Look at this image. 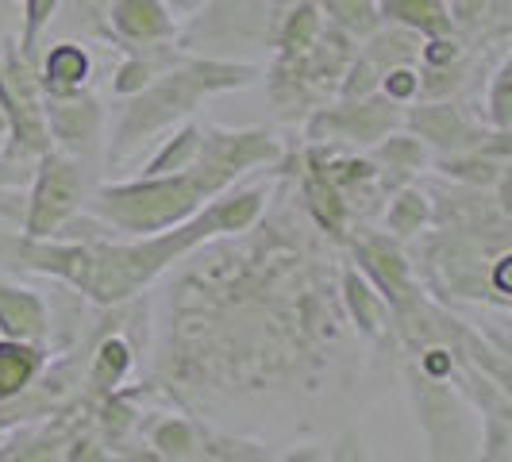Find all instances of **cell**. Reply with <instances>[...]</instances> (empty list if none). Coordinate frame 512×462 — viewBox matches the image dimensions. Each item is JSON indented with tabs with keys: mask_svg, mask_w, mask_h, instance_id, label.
Returning a JSON list of instances; mask_svg holds the SVG:
<instances>
[{
	"mask_svg": "<svg viewBox=\"0 0 512 462\" xmlns=\"http://www.w3.org/2000/svg\"><path fill=\"white\" fill-rule=\"evenodd\" d=\"M228 178H231L228 170L212 162L205 174H193V178L151 181V185H135V189L104 193L101 208L108 212V220H116L120 228L151 231V228L170 224V220H178V216H185L189 208L205 197L208 189H216L220 181H228Z\"/></svg>",
	"mask_w": 512,
	"mask_h": 462,
	"instance_id": "6da1fadb",
	"label": "cell"
},
{
	"mask_svg": "<svg viewBox=\"0 0 512 462\" xmlns=\"http://www.w3.org/2000/svg\"><path fill=\"white\" fill-rule=\"evenodd\" d=\"M77 189H81V181H77V170L70 162H58V158L47 162L43 178H39V193H35V208H31V224L27 228L35 231V235L54 228L77 205Z\"/></svg>",
	"mask_w": 512,
	"mask_h": 462,
	"instance_id": "7a4b0ae2",
	"label": "cell"
},
{
	"mask_svg": "<svg viewBox=\"0 0 512 462\" xmlns=\"http://www.w3.org/2000/svg\"><path fill=\"white\" fill-rule=\"evenodd\" d=\"M116 27L131 39H154L162 31H170V20L162 16V8L154 0H120L116 8Z\"/></svg>",
	"mask_w": 512,
	"mask_h": 462,
	"instance_id": "3957f363",
	"label": "cell"
},
{
	"mask_svg": "<svg viewBox=\"0 0 512 462\" xmlns=\"http://www.w3.org/2000/svg\"><path fill=\"white\" fill-rule=\"evenodd\" d=\"M0 328H8L12 335H39L43 332L39 301L16 289H0Z\"/></svg>",
	"mask_w": 512,
	"mask_h": 462,
	"instance_id": "277c9868",
	"label": "cell"
},
{
	"mask_svg": "<svg viewBox=\"0 0 512 462\" xmlns=\"http://www.w3.org/2000/svg\"><path fill=\"white\" fill-rule=\"evenodd\" d=\"M51 124L58 139H66L70 147H81V143H89V135L97 128V112L89 101H62L51 104Z\"/></svg>",
	"mask_w": 512,
	"mask_h": 462,
	"instance_id": "5b68a950",
	"label": "cell"
},
{
	"mask_svg": "<svg viewBox=\"0 0 512 462\" xmlns=\"http://www.w3.org/2000/svg\"><path fill=\"white\" fill-rule=\"evenodd\" d=\"M385 12L412 27H420V31H443L447 27L439 0H385Z\"/></svg>",
	"mask_w": 512,
	"mask_h": 462,
	"instance_id": "8992f818",
	"label": "cell"
},
{
	"mask_svg": "<svg viewBox=\"0 0 512 462\" xmlns=\"http://www.w3.org/2000/svg\"><path fill=\"white\" fill-rule=\"evenodd\" d=\"M35 351H24V347H0V397L16 393L20 385L31 378L35 370Z\"/></svg>",
	"mask_w": 512,
	"mask_h": 462,
	"instance_id": "52a82bcc",
	"label": "cell"
},
{
	"mask_svg": "<svg viewBox=\"0 0 512 462\" xmlns=\"http://www.w3.org/2000/svg\"><path fill=\"white\" fill-rule=\"evenodd\" d=\"M85 70H89V62H85V54L77 51V47H58L47 58V81H51L54 89H74L77 81L85 77Z\"/></svg>",
	"mask_w": 512,
	"mask_h": 462,
	"instance_id": "ba28073f",
	"label": "cell"
},
{
	"mask_svg": "<svg viewBox=\"0 0 512 462\" xmlns=\"http://www.w3.org/2000/svg\"><path fill=\"white\" fill-rule=\"evenodd\" d=\"M416 128H424V135L432 143H443V147L455 143V135H462L459 116L451 108H424V112H416Z\"/></svg>",
	"mask_w": 512,
	"mask_h": 462,
	"instance_id": "9c48e42d",
	"label": "cell"
},
{
	"mask_svg": "<svg viewBox=\"0 0 512 462\" xmlns=\"http://www.w3.org/2000/svg\"><path fill=\"white\" fill-rule=\"evenodd\" d=\"M328 8H332V16H339L347 27H355V31H366V27L374 24V8H370V0H324Z\"/></svg>",
	"mask_w": 512,
	"mask_h": 462,
	"instance_id": "30bf717a",
	"label": "cell"
},
{
	"mask_svg": "<svg viewBox=\"0 0 512 462\" xmlns=\"http://www.w3.org/2000/svg\"><path fill=\"white\" fill-rule=\"evenodd\" d=\"M193 147H197V131H185V135H178V143H170V147L162 151V158L151 166V174L158 178V174H166L170 166H181V162L193 154Z\"/></svg>",
	"mask_w": 512,
	"mask_h": 462,
	"instance_id": "8fae6325",
	"label": "cell"
},
{
	"mask_svg": "<svg viewBox=\"0 0 512 462\" xmlns=\"http://www.w3.org/2000/svg\"><path fill=\"white\" fill-rule=\"evenodd\" d=\"M424 197H416V193H405L401 201H397V208L389 212V224L397 231H412L420 220H424V205H420Z\"/></svg>",
	"mask_w": 512,
	"mask_h": 462,
	"instance_id": "7c38bea8",
	"label": "cell"
},
{
	"mask_svg": "<svg viewBox=\"0 0 512 462\" xmlns=\"http://www.w3.org/2000/svg\"><path fill=\"white\" fill-rule=\"evenodd\" d=\"M347 289H351V305H355V316H359V324H362V328H370V332H374V328H378V305L370 301L366 285L351 278V282H347Z\"/></svg>",
	"mask_w": 512,
	"mask_h": 462,
	"instance_id": "4fadbf2b",
	"label": "cell"
},
{
	"mask_svg": "<svg viewBox=\"0 0 512 462\" xmlns=\"http://www.w3.org/2000/svg\"><path fill=\"white\" fill-rule=\"evenodd\" d=\"M124 366H128V351H124L120 343H108V347L101 351V370H97V378L108 382V378H116Z\"/></svg>",
	"mask_w": 512,
	"mask_h": 462,
	"instance_id": "5bb4252c",
	"label": "cell"
},
{
	"mask_svg": "<svg viewBox=\"0 0 512 462\" xmlns=\"http://www.w3.org/2000/svg\"><path fill=\"white\" fill-rule=\"evenodd\" d=\"M493 112H497V124L505 128L509 124V66L497 74V93H493Z\"/></svg>",
	"mask_w": 512,
	"mask_h": 462,
	"instance_id": "9a60e30c",
	"label": "cell"
},
{
	"mask_svg": "<svg viewBox=\"0 0 512 462\" xmlns=\"http://www.w3.org/2000/svg\"><path fill=\"white\" fill-rule=\"evenodd\" d=\"M143 81H147V66H143V62H131L128 70L120 74V81H116V89H124V93H128V89H139Z\"/></svg>",
	"mask_w": 512,
	"mask_h": 462,
	"instance_id": "2e32d148",
	"label": "cell"
},
{
	"mask_svg": "<svg viewBox=\"0 0 512 462\" xmlns=\"http://www.w3.org/2000/svg\"><path fill=\"white\" fill-rule=\"evenodd\" d=\"M412 89H416V77L405 74V70H393V81H389V93H397V97H409Z\"/></svg>",
	"mask_w": 512,
	"mask_h": 462,
	"instance_id": "e0dca14e",
	"label": "cell"
},
{
	"mask_svg": "<svg viewBox=\"0 0 512 462\" xmlns=\"http://www.w3.org/2000/svg\"><path fill=\"white\" fill-rule=\"evenodd\" d=\"M174 4H181V8H189V4H197V0H174Z\"/></svg>",
	"mask_w": 512,
	"mask_h": 462,
	"instance_id": "ac0fdd59",
	"label": "cell"
}]
</instances>
